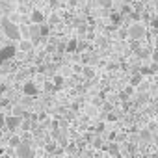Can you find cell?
I'll use <instances>...</instances> for the list:
<instances>
[{
    "label": "cell",
    "instance_id": "cell-5",
    "mask_svg": "<svg viewBox=\"0 0 158 158\" xmlns=\"http://www.w3.org/2000/svg\"><path fill=\"white\" fill-rule=\"evenodd\" d=\"M21 123H23V119H21L19 115H6L4 128H8L10 132H15L17 128H21Z\"/></svg>",
    "mask_w": 158,
    "mask_h": 158
},
{
    "label": "cell",
    "instance_id": "cell-23",
    "mask_svg": "<svg viewBox=\"0 0 158 158\" xmlns=\"http://www.w3.org/2000/svg\"><path fill=\"white\" fill-rule=\"evenodd\" d=\"M19 143H21V138H11V141H10V145H11V147H17Z\"/></svg>",
    "mask_w": 158,
    "mask_h": 158
},
{
    "label": "cell",
    "instance_id": "cell-36",
    "mask_svg": "<svg viewBox=\"0 0 158 158\" xmlns=\"http://www.w3.org/2000/svg\"><path fill=\"white\" fill-rule=\"evenodd\" d=\"M0 86H2V80H0Z\"/></svg>",
    "mask_w": 158,
    "mask_h": 158
},
{
    "label": "cell",
    "instance_id": "cell-10",
    "mask_svg": "<svg viewBox=\"0 0 158 158\" xmlns=\"http://www.w3.org/2000/svg\"><path fill=\"white\" fill-rule=\"evenodd\" d=\"M17 50L32 52V50H34V43H32V41H28V39H21V41H19V47H17Z\"/></svg>",
    "mask_w": 158,
    "mask_h": 158
},
{
    "label": "cell",
    "instance_id": "cell-2",
    "mask_svg": "<svg viewBox=\"0 0 158 158\" xmlns=\"http://www.w3.org/2000/svg\"><path fill=\"white\" fill-rule=\"evenodd\" d=\"M17 52H19V50H17L15 45H4L2 48H0V65L11 61V60L17 56Z\"/></svg>",
    "mask_w": 158,
    "mask_h": 158
},
{
    "label": "cell",
    "instance_id": "cell-7",
    "mask_svg": "<svg viewBox=\"0 0 158 158\" xmlns=\"http://www.w3.org/2000/svg\"><path fill=\"white\" fill-rule=\"evenodd\" d=\"M45 21H47V15H45L41 10L35 8V10L30 11V23H32V24H43Z\"/></svg>",
    "mask_w": 158,
    "mask_h": 158
},
{
    "label": "cell",
    "instance_id": "cell-21",
    "mask_svg": "<svg viewBox=\"0 0 158 158\" xmlns=\"http://www.w3.org/2000/svg\"><path fill=\"white\" fill-rule=\"evenodd\" d=\"M151 28L152 30H158V17H152L151 19Z\"/></svg>",
    "mask_w": 158,
    "mask_h": 158
},
{
    "label": "cell",
    "instance_id": "cell-32",
    "mask_svg": "<svg viewBox=\"0 0 158 158\" xmlns=\"http://www.w3.org/2000/svg\"><path fill=\"white\" fill-rule=\"evenodd\" d=\"M101 4L102 6H110V0H101Z\"/></svg>",
    "mask_w": 158,
    "mask_h": 158
},
{
    "label": "cell",
    "instance_id": "cell-25",
    "mask_svg": "<svg viewBox=\"0 0 158 158\" xmlns=\"http://www.w3.org/2000/svg\"><path fill=\"white\" fill-rule=\"evenodd\" d=\"M4 121H6V115L2 114V110H0V128L4 127Z\"/></svg>",
    "mask_w": 158,
    "mask_h": 158
},
{
    "label": "cell",
    "instance_id": "cell-29",
    "mask_svg": "<svg viewBox=\"0 0 158 158\" xmlns=\"http://www.w3.org/2000/svg\"><path fill=\"white\" fill-rule=\"evenodd\" d=\"M141 138H145V139H149V138H151V134H149L147 130H143V132H141Z\"/></svg>",
    "mask_w": 158,
    "mask_h": 158
},
{
    "label": "cell",
    "instance_id": "cell-4",
    "mask_svg": "<svg viewBox=\"0 0 158 158\" xmlns=\"http://www.w3.org/2000/svg\"><path fill=\"white\" fill-rule=\"evenodd\" d=\"M15 151H17V156H19V158H34V156H35L34 147H32L30 143H26V141H21V143L15 147Z\"/></svg>",
    "mask_w": 158,
    "mask_h": 158
},
{
    "label": "cell",
    "instance_id": "cell-6",
    "mask_svg": "<svg viewBox=\"0 0 158 158\" xmlns=\"http://www.w3.org/2000/svg\"><path fill=\"white\" fill-rule=\"evenodd\" d=\"M23 93H24L26 97H37L39 88H37V84H35L34 80H26V82L23 84Z\"/></svg>",
    "mask_w": 158,
    "mask_h": 158
},
{
    "label": "cell",
    "instance_id": "cell-11",
    "mask_svg": "<svg viewBox=\"0 0 158 158\" xmlns=\"http://www.w3.org/2000/svg\"><path fill=\"white\" fill-rule=\"evenodd\" d=\"M123 19H125V17H123L119 11H112V13H110V23H112V26H114V28H115V26H119V24L123 23Z\"/></svg>",
    "mask_w": 158,
    "mask_h": 158
},
{
    "label": "cell",
    "instance_id": "cell-20",
    "mask_svg": "<svg viewBox=\"0 0 158 158\" xmlns=\"http://www.w3.org/2000/svg\"><path fill=\"white\" fill-rule=\"evenodd\" d=\"M45 91H48V93H56L54 84H52V82H47V84H45Z\"/></svg>",
    "mask_w": 158,
    "mask_h": 158
},
{
    "label": "cell",
    "instance_id": "cell-33",
    "mask_svg": "<svg viewBox=\"0 0 158 158\" xmlns=\"http://www.w3.org/2000/svg\"><path fill=\"white\" fill-rule=\"evenodd\" d=\"M154 50H158V37H156V43H154Z\"/></svg>",
    "mask_w": 158,
    "mask_h": 158
},
{
    "label": "cell",
    "instance_id": "cell-8",
    "mask_svg": "<svg viewBox=\"0 0 158 158\" xmlns=\"http://www.w3.org/2000/svg\"><path fill=\"white\" fill-rule=\"evenodd\" d=\"M104 149H106V152H108V154H112V156H115V158H119V156H121L119 143H115V141H108V145H106Z\"/></svg>",
    "mask_w": 158,
    "mask_h": 158
},
{
    "label": "cell",
    "instance_id": "cell-22",
    "mask_svg": "<svg viewBox=\"0 0 158 158\" xmlns=\"http://www.w3.org/2000/svg\"><path fill=\"white\" fill-rule=\"evenodd\" d=\"M106 121H117V115H115L114 112H110V114L106 115Z\"/></svg>",
    "mask_w": 158,
    "mask_h": 158
},
{
    "label": "cell",
    "instance_id": "cell-24",
    "mask_svg": "<svg viewBox=\"0 0 158 158\" xmlns=\"http://www.w3.org/2000/svg\"><path fill=\"white\" fill-rule=\"evenodd\" d=\"M123 91H125V93H127V95H128V97H130V95H132V93H134V88H132V86H128V88H125V89H123Z\"/></svg>",
    "mask_w": 158,
    "mask_h": 158
},
{
    "label": "cell",
    "instance_id": "cell-37",
    "mask_svg": "<svg viewBox=\"0 0 158 158\" xmlns=\"http://www.w3.org/2000/svg\"><path fill=\"white\" fill-rule=\"evenodd\" d=\"M0 134H2V130H0Z\"/></svg>",
    "mask_w": 158,
    "mask_h": 158
},
{
    "label": "cell",
    "instance_id": "cell-17",
    "mask_svg": "<svg viewBox=\"0 0 158 158\" xmlns=\"http://www.w3.org/2000/svg\"><path fill=\"white\" fill-rule=\"evenodd\" d=\"M82 73H84V76H86V78H93V74H95V71H93L91 67H84V71H82Z\"/></svg>",
    "mask_w": 158,
    "mask_h": 158
},
{
    "label": "cell",
    "instance_id": "cell-35",
    "mask_svg": "<svg viewBox=\"0 0 158 158\" xmlns=\"http://www.w3.org/2000/svg\"><path fill=\"white\" fill-rule=\"evenodd\" d=\"M17 2H23V0H17Z\"/></svg>",
    "mask_w": 158,
    "mask_h": 158
},
{
    "label": "cell",
    "instance_id": "cell-15",
    "mask_svg": "<svg viewBox=\"0 0 158 158\" xmlns=\"http://www.w3.org/2000/svg\"><path fill=\"white\" fill-rule=\"evenodd\" d=\"M141 80H143V76L136 71V73L132 74V78H130V86H132V88H138V86L141 84Z\"/></svg>",
    "mask_w": 158,
    "mask_h": 158
},
{
    "label": "cell",
    "instance_id": "cell-28",
    "mask_svg": "<svg viewBox=\"0 0 158 158\" xmlns=\"http://www.w3.org/2000/svg\"><path fill=\"white\" fill-rule=\"evenodd\" d=\"M95 130H97V132H102V130H104V123H99V125H97V128H95Z\"/></svg>",
    "mask_w": 158,
    "mask_h": 158
},
{
    "label": "cell",
    "instance_id": "cell-9",
    "mask_svg": "<svg viewBox=\"0 0 158 158\" xmlns=\"http://www.w3.org/2000/svg\"><path fill=\"white\" fill-rule=\"evenodd\" d=\"M63 52H67V54L78 52V39H76V37H71V39L65 43V50H63Z\"/></svg>",
    "mask_w": 158,
    "mask_h": 158
},
{
    "label": "cell",
    "instance_id": "cell-16",
    "mask_svg": "<svg viewBox=\"0 0 158 158\" xmlns=\"http://www.w3.org/2000/svg\"><path fill=\"white\" fill-rule=\"evenodd\" d=\"M130 19H132V21H136V23H139V19H141L139 11H138V10H132V11H130Z\"/></svg>",
    "mask_w": 158,
    "mask_h": 158
},
{
    "label": "cell",
    "instance_id": "cell-30",
    "mask_svg": "<svg viewBox=\"0 0 158 158\" xmlns=\"http://www.w3.org/2000/svg\"><path fill=\"white\" fill-rule=\"evenodd\" d=\"M119 97H121V101H127V99H128V95H127L125 91H121V95H119Z\"/></svg>",
    "mask_w": 158,
    "mask_h": 158
},
{
    "label": "cell",
    "instance_id": "cell-18",
    "mask_svg": "<svg viewBox=\"0 0 158 158\" xmlns=\"http://www.w3.org/2000/svg\"><path fill=\"white\" fill-rule=\"evenodd\" d=\"M11 102H10V99H6V97H0V110L2 108H8Z\"/></svg>",
    "mask_w": 158,
    "mask_h": 158
},
{
    "label": "cell",
    "instance_id": "cell-34",
    "mask_svg": "<svg viewBox=\"0 0 158 158\" xmlns=\"http://www.w3.org/2000/svg\"><path fill=\"white\" fill-rule=\"evenodd\" d=\"M151 158H158V154H152V156H151Z\"/></svg>",
    "mask_w": 158,
    "mask_h": 158
},
{
    "label": "cell",
    "instance_id": "cell-3",
    "mask_svg": "<svg viewBox=\"0 0 158 158\" xmlns=\"http://www.w3.org/2000/svg\"><path fill=\"white\" fill-rule=\"evenodd\" d=\"M145 34H147V30H145V26H143L141 23H134V24H130V28H128V37L134 39V41L143 39Z\"/></svg>",
    "mask_w": 158,
    "mask_h": 158
},
{
    "label": "cell",
    "instance_id": "cell-19",
    "mask_svg": "<svg viewBox=\"0 0 158 158\" xmlns=\"http://www.w3.org/2000/svg\"><path fill=\"white\" fill-rule=\"evenodd\" d=\"M130 11H132V8H130V6H123V8L119 10V13H121L123 17H125V15H130Z\"/></svg>",
    "mask_w": 158,
    "mask_h": 158
},
{
    "label": "cell",
    "instance_id": "cell-13",
    "mask_svg": "<svg viewBox=\"0 0 158 158\" xmlns=\"http://www.w3.org/2000/svg\"><path fill=\"white\" fill-rule=\"evenodd\" d=\"M45 151H47L48 154H54V152H61V149L58 147V143H56V141H48V143L45 145Z\"/></svg>",
    "mask_w": 158,
    "mask_h": 158
},
{
    "label": "cell",
    "instance_id": "cell-26",
    "mask_svg": "<svg viewBox=\"0 0 158 158\" xmlns=\"http://www.w3.org/2000/svg\"><path fill=\"white\" fill-rule=\"evenodd\" d=\"M152 63H158V50H152Z\"/></svg>",
    "mask_w": 158,
    "mask_h": 158
},
{
    "label": "cell",
    "instance_id": "cell-12",
    "mask_svg": "<svg viewBox=\"0 0 158 158\" xmlns=\"http://www.w3.org/2000/svg\"><path fill=\"white\" fill-rule=\"evenodd\" d=\"M37 30H39V37L41 39H45V37H48V34H50V26L48 24H37Z\"/></svg>",
    "mask_w": 158,
    "mask_h": 158
},
{
    "label": "cell",
    "instance_id": "cell-27",
    "mask_svg": "<svg viewBox=\"0 0 158 158\" xmlns=\"http://www.w3.org/2000/svg\"><path fill=\"white\" fill-rule=\"evenodd\" d=\"M89 60H91V56H89V54H84V56H82V61H84V63H88Z\"/></svg>",
    "mask_w": 158,
    "mask_h": 158
},
{
    "label": "cell",
    "instance_id": "cell-31",
    "mask_svg": "<svg viewBox=\"0 0 158 158\" xmlns=\"http://www.w3.org/2000/svg\"><path fill=\"white\" fill-rule=\"evenodd\" d=\"M115 138H117V134H115V132H112V134H110V141H114Z\"/></svg>",
    "mask_w": 158,
    "mask_h": 158
},
{
    "label": "cell",
    "instance_id": "cell-1",
    "mask_svg": "<svg viewBox=\"0 0 158 158\" xmlns=\"http://www.w3.org/2000/svg\"><path fill=\"white\" fill-rule=\"evenodd\" d=\"M0 28H2L4 35H6L8 39H11V41H17V43H19V41L23 39L19 26H17L10 17H2V19H0Z\"/></svg>",
    "mask_w": 158,
    "mask_h": 158
},
{
    "label": "cell",
    "instance_id": "cell-14",
    "mask_svg": "<svg viewBox=\"0 0 158 158\" xmlns=\"http://www.w3.org/2000/svg\"><path fill=\"white\" fill-rule=\"evenodd\" d=\"M52 84H54L56 91H60V89L63 88V84H65V80H63V76H61V74H56V76L52 78Z\"/></svg>",
    "mask_w": 158,
    "mask_h": 158
}]
</instances>
